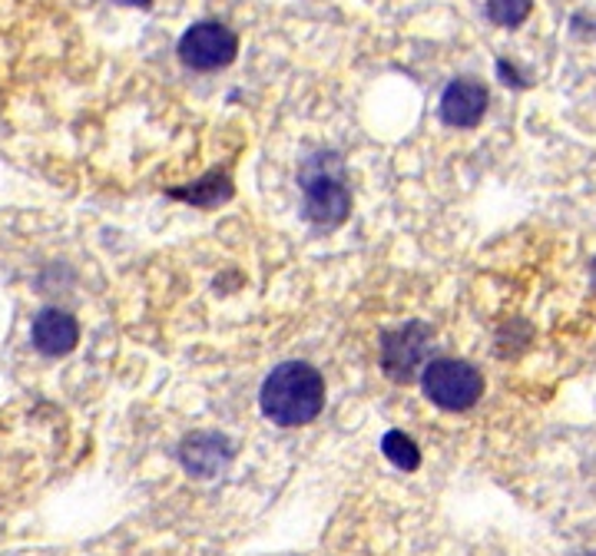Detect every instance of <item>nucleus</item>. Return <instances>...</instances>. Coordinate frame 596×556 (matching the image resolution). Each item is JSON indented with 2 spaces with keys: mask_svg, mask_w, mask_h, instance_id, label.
I'll list each match as a JSON object with an SVG mask.
<instances>
[{
  "mask_svg": "<svg viewBox=\"0 0 596 556\" xmlns=\"http://www.w3.org/2000/svg\"><path fill=\"white\" fill-rule=\"evenodd\" d=\"M488 113V86L474 76H458L441 93V119L458 129H471Z\"/></svg>",
  "mask_w": 596,
  "mask_h": 556,
  "instance_id": "423d86ee",
  "label": "nucleus"
},
{
  "mask_svg": "<svg viewBox=\"0 0 596 556\" xmlns=\"http://www.w3.org/2000/svg\"><path fill=\"white\" fill-rule=\"evenodd\" d=\"M594 282H596V262H594Z\"/></svg>",
  "mask_w": 596,
  "mask_h": 556,
  "instance_id": "ddd939ff",
  "label": "nucleus"
},
{
  "mask_svg": "<svg viewBox=\"0 0 596 556\" xmlns=\"http://www.w3.org/2000/svg\"><path fill=\"white\" fill-rule=\"evenodd\" d=\"M229 192H232V186L222 179V176H206L202 182H196L192 189H176L172 196H179V199H189V202H199V206H216V202H222V199H229Z\"/></svg>",
  "mask_w": 596,
  "mask_h": 556,
  "instance_id": "9d476101",
  "label": "nucleus"
},
{
  "mask_svg": "<svg viewBox=\"0 0 596 556\" xmlns=\"http://www.w3.org/2000/svg\"><path fill=\"white\" fill-rule=\"evenodd\" d=\"M421 388L441 411H468L484 395V375L461 358H435L421 368Z\"/></svg>",
  "mask_w": 596,
  "mask_h": 556,
  "instance_id": "7ed1b4c3",
  "label": "nucleus"
},
{
  "mask_svg": "<svg viewBox=\"0 0 596 556\" xmlns=\"http://www.w3.org/2000/svg\"><path fill=\"white\" fill-rule=\"evenodd\" d=\"M239 53V36L219 20H199L179 36V60L192 70L229 66Z\"/></svg>",
  "mask_w": 596,
  "mask_h": 556,
  "instance_id": "20e7f679",
  "label": "nucleus"
},
{
  "mask_svg": "<svg viewBox=\"0 0 596 556\" xmlns=\"http://www.w3.org/2000/svg\"><path fill=\"white\" fill-rule=\"evenodd\" d=\"M381 451L401 471H418V464H421V451H418V444L405 431H388L381 438Z\"/></svg>",
  "mask_w": 596,
  "mask_h": 556,
  "instance_id": "1a4fd4ad",
  "label": "nucleus"
},
{
  "mask_svg": "<svg viewBox=\"0 0 596 556\" xmlns=\"http://www.w3.org/2000/svg\"><path fill=\"white\" fill-rule=\"evenodd\" d=\"M113 3H123V7H149L153 0H113Z\"/></svg>",
  "mask_w": 596,
  "mask_h": 556,
  "instance_id": "f8f14e48",
  "label": "nucleus"
},
{
  "mask_svg": "<svg viewBox=\"0 0 596 556\" xmlns=\"http://www.w3.org/2000/svg\"><path fill=\"white\" fill-rule=\"evenodd\" d=\"M534 10V0H488V17L498 27H521Z\"/></svg>",
  "mask_w": 596,
  "mask_h": 556,
  "instance_id": "9b49d317",
  "label": "nucleus"
},
{
  "mask_svg": "<svg viewBox=\"0 0 596 556\" xmlns=\"http://www.w3.org/2000/svg\"><path fill=\"white\" fill-rule=\"evenodd\" d=\"M302 212L318 229H335L352 212V192L335 153H318L302 169Z\"/></svg>",
  "mask_w": 596,
  "mask_h": 556,
  "instance_id": "f03ea898",
  "label": "nucleus"
},
{
  "mask_svg": "<svg viewBox=\"0 0 596 556\" xmlns=\"http://www.w3.org/2000/svg\"><path fill=\"white\" fill-rule=\"evenodd\" d=\"M33 345L36 352L50 355V358H60V355H70L80 342V325L73 315L60 312V308H43L36 318H33Z\"/></svg>",
  "mask_w": 596,
  "mask_h": 556,
  "instance_id": "0eeeda50",
  "label": "nucleus"
},
{
  "mask_svg": "<svg viewBox=\"0 0 596 556\" xmlns=\"http://www.w3.org/2000/svg\"><path fill=\"white\" fill-rule=\"evenodd\" d=\"M431 332L421 322H408L381 338V368L391 381H415L418 368L425 365Z\"/></svg>",
  "mask_w": 596,
  "mask_h": 556,
  "instance_id": "39448f33",
  "label": "nucleus"
},
{
  "mask_svg": "<svg viewBox=\"0 0 596 556\" xmlns=\"http://www.w3.org/2000/svg\"><path fill=\"white\" fill-rule=\"evenodd\" d=\"M179 458H182V464H186L189 474H196V478H216V474L229 464L232 448H229V441L219 438V434H192V438H186Z\"/></svg>",
  "mask_w": 596,
  "mask_h": 556,
  "instance_id": "6e6552de",
  "label": "nucleus"
},
{
  "mask_svg": "<svg viewBox=\"0 0 596 556\" xmlns=\"http://www.w3.org/2000/svg\"><path fill=\"white\" fill-rule=\"evenodd\" d=\"M259 405L262 415L279 428L312 424L325 408V378L309 361H285L262 381Z\"/></svg>",
  "mask_w": 596,
  "mask_h": 556,
  "instance_id": "f257e3e1",
  "label": "nucleus"
}]
</instances>
